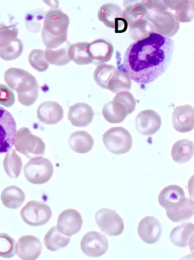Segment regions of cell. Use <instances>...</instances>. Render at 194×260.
I'll use <instances>...</instances> for the list:
<instances>
[{
  "label": "cell",
  "instance_id": "18",
  "mask_svg": "<svg viewBox=\"0 0 194 260\" xmlns=\"http://www.w3.org/2000/svg\"><path fill=\"white\" fill-rule=\"evenodd\" d=\"M166 214L174 222L185 221L193 215V201L185 197L166 209Z\"/></svg>",
  "mask_w": 194,
  "mask_h": 260
},
{
  "label": "cell",
  "instance_id": "42",
  "mask_svg": "<svg viewBox=\"0 0 194 260\" xmlns=\"http://www.w3.org/2000/svg\"><path fill=\"white\" fill-rule=\"evenodd\" d=\"M113 101L120 103L125 108L127 114L132 113L136 108V100L130 92L125 91L117 93Z\"/></svg>",
  "mask_w": 194,
  "mask_h": 260
},
{
  "label": "cell",
  "instance_id": "16",
  "mask_svg": "<svg viewBox=\"0 0 194 260\" xmlns=\"http://www.w3.org/2000/svg\"><path fill=\"white\" fill-rule=\"evenodd\" d=\"M172 122L176 131L186 133L191 131L194 126V110L189 105H181L174 109Z\"/></svg>",
  "mask_w": 194,
  "mask_h": 260
},
{
  "label": "cell",
  "instance_id": "10",
  "mask_svg": "<svg viewBox=\"0 0 194 260\" xmlns=\"http://www.w3.org/2000/svg\"><path fill=\"white\" fill-rule=\"evenodd\" d=\"M95 219L101 230L109 236H117L124 231V222L114 210L101 209L96 212Z\"/></svg>",
  "mask_w": 194,
  "mask_h": 260
},
{
  "label": "cell",
  "instance_id": "20",
  "mask_svg": "<svg viewBox=\"0 0 194 260\" xmlns=\"http://www.w3.org/2000/svg\"><path fill=\"white\" fill-rule=\"evenodd\" d=\"M40 121L47 124H55L60 121L64 116L62 106L57 102L47 101L42 103L37 111Z\"/></svg>",
  "mask_w": 194,
  "mask_h": 260
},
{
  "label": "cell",
  "instance_id": "36",
  "mask_svg": "<svg viewBox=\"0 0 194 260\" xmlns=\"http://www.w3.org/2000/svg\"><path fill=\"white\" fill-rule=\"evenodd\" d=\"M24 50V44L21 40L17 39L9 45L0 47V58L6 61L18 58Z\"/></svg>",
  "mask_w": 194,
  "mask_h": 260
},
{
  "label": "cell",
  "instance_id": "1",
  "mask_svg": "<svg viewBox=\"0 0 194 260\" xmlns=\"http://www.w3.org/2000/svg\"><path fill=\"white\" fill-rule=\"evenodd\" d=\"M174 50L171 38L153 33L145 39L135 41L125 52L123 63L118 69L126 72L131 80L141 84L151 83L168 68Z\"/></svg>",
  "mask_w": 194,
  "mask_h": 260
},
{
  "label": "cell",
  "instance_id": "34",
  "mask_svg": "<svg viewBox=\"0 0 194 260\" xmlns=\"http://www.w3.org/2000/svg\"><path fill=\"white\" fill-rule=\"evenodd\" d=\"M193 0L177 1L174 10L179 22L188 23L193 19Z\"/></svg>",
  "mask_w": 194,
  "mask_h": 260
},
{
  "label": "cell",
  "instance_id": "2",
  "mask_svg": "<svg viewBox=\"0 0 194 260\" xmlns=\"http://www.w3.org/2000/svg\"><path fill=\"white\" fill-rule=\"evenodd\" d=\"M9 86L17 91L18 101L27 107L33 105L39 96V86L36 77L26 71L12 68L5 73Z\"/></svg>",
  "mask_w": 194,
  "mask_h": 260
},
{
  "label": "cell",
  "instance_id": "26",
  "mask_svg": "<svg viewBox=\"0 0 194 260\" xmlns=\"http://www.w3.org/2000/svg\"><path fill=\"white\" fill-rule=\"evenodd\" d=\"M90 43L87 42L77 43L69 47L68 54L71 61L78 65H87L92 63L89 52Z\"/></svg>",
  "mask_w": 194,
  "mask_h": 260
},
{
  "label": "cell",
  "instance_id": "40",
  "mask_svg": "<svg viewBox=\"0 0 194 260\" xmlns=\"http://www.w3.org/2000/svg\"><path fill=\"white\" fill-rule=\"evenodd\" d=\"M19 31L15 25L0 24V47H5L17 39Z\"/></svg>",
  "mask_w": 194,
  "mask_h": 260
},
{
  "label": "cell",
  "instance_id": "27",
  "mask_svg": "<svg viewBox=\"0 0 194 260\" xmlns=\"http://www.w3.org/2000/svg\"><path fill=\"white\" fill-rule=\"evenodd\" d=\"M26 195L24 191L16 186L6 188L2 192L1 199L4 205L8 208L17 209L22 206Z\"/></svg>",
  "mask_w": 194,
  "mask_h": 260
},
{
  "label": "cell",
  "instance_id": "30",
  "mask_svg": "<svg viewBox=\"0 0 194 260\" xmlns=\"http://www.w3.org/2000/svg\"><path fill=\"white\" fill-rule=\"evenodd\" d=\"M70 240V237L63 236L58 231L57 227L54 226L45 235L44 242L48 250L56 251L67 246Z\"/></svg>",
  "mask_w": 194,
  "mask_h": 260
},
{
  "label": "cell",
  "instance_id": "21",
  "mask_svg": "<svg viewBox=\"0 0 194 260\" xmlns=\"http://www.w3.org/2000/svg\"><path fill=\"white\" fill-rule=\"evenodd\" d=\"M89 52L93 59L92 63L100 65L111 59L114 53V47L110 42L100 39L90 44Z\"/></svg>",
  "mask_w": 194,
  "mask_h": 260
},
{
  "label": "cell",
  "instance_id": "15",
  "mask_svg": "<svg viewBox=\"0 0 194 260\" xmlns=\"http://www.w3.org/2000/svg\"><path fill=\"white\" fill-rule=\"evenodd\" d=\"M43 245L41 240L33 235H25L18 240L16 252L22 259H37L41 254Z\"/></svg>",
  "mask_w": 194,
  "mask_h": 260
},
{
  "label": "cell",
  "instance_id": "44",
  "mask_svg": "<svg viewBox=\"0 0 194 260\" xmlns=\"http://www.w3.org/2000/svg\"><path fill=\"white\" fill-rule=\"evenodd\" d=\"M144 2L148 11L151 10L166 11L168 9L164 0V1H156V0L155 1H153V0L145 1L144 0Z\"/></svg>",
  "mask_w": 194,
  "mask_h": 260
},
{
  "label": "cell",
  "instance_id": "6",
  "mask_svg": "<svg viewBox=\"0 0 194 260\" xmlns=\"http://www.w3.org/2000/svg\"><path fill=\"white\" fill-rule=\"evenodd\" d=\"M54 173L52 163L43 157L33 158L25 166L24 173L27 180L34 184H44L52 178Z\"/></svg>",
  "mask_w": 194,
  "mask_h": 260
},
{
  "label": "cell",
  "instance_id": "24",
  "mask_svg": "<svg viewBox=\"0 0 194 260\" xmlns=\"http://www.w3.org/2000/svg\"><path fill=\"white\" fill-rule=\"evenodd\" d=\"M70 148L74 152L86 154L90 152L94 146L92 136L85 131H78L73 133L69 140Z\"/></svg>",
  "mask_w": 194,
  "mask_h": 260
},
{
  "label": "cell",
  "instance_id": "14",
  "mask_svg": "<svg viewBox=\"0 0 194 260\" xmlns=\"http://www.w3.org/2000/svg\"><path fill=\"white\" fill-rule=\"evenodd\" d=\"M135 124L138 132L141 135L144 136H152L160 128L161 117L152 110H145L136 116Z\"/></svg>",
  "mask_w": 194,
  "mask_h": 260
},
{
  "label": "cell",
  "instance_id": "22",
  "mask_svg": "<svg viewBox=\"0 0 194 260\" xmlns=\"http://www.w3.org/2000/svg\"><path fill=\"white\" fill-rule=\"evenodd\" d=\"M123 18L126 21L128 26L145 20L148 10L143 1H125Z\"/></svg>",
  "mask_w": 194,
  "mask_h": 260
},
{
  "label": "cell",
  "instance_id": "35",
  "mask_svg": "<svg viewBox=\"0 0 194 260\" xmlns=\"http://www.w3.org/2000/svg\"><path fill=\"white\" fill-rule=\"evenodd\" d=\"M129 32L131 38L136 41L145 39L154 33L152 26L146 19L130 26Z\"/></svg>",
  "mask_w": 194,
  "mask_h": 260
},
{
  "label": "cell",
  "instance_id": "3",
  "mask_svg": "<svg viewBox=\"0 0 194 260\" xmlns=\"http://www.w3.org/2000/svg\"><path fill=\"white\" fill-rule=\"evenodd\" d=\"M14 145L18 152L29 159L43 157L46 150V145L42 139L34 135L26 127H21L17 132Z\"/></svg>",
  "mask_w": 194,
  "mask_h": 260
},
{
  "label": "cell",
  "instance_id": "5",
  "mask_svg": "<svg viewBox=\"0 0 194 260\" xmlns=\"http://www.w3.org/2000/svg\"><path fill=\"white\" fill-rule=\"evenodd\" d=\"M103 141L106 149L115 155L126 153L131 149L133 145L130 133L121 126L109 129L103 135Z\"/></svg>",
  "mask_w": 194,
  "mask_h": 260
},
{
  "label": "cell",
  "instance_id": "11",
  "mask_svg": "<svg viewBox=\"0 0 194 260\" xmlns=\"http://www.w3.org/2000/svg\"><path fill=\"white\" fill-rule=\"evenodd\" d=\"M81 248L87 256L99 257L107 251L109 242L104 235L96 231H91L84 236L81 241Z\"/></svg>",
  "mask_w": 194,
  "mask_h": 260
},
{
  "label": "cell",
  "instance_id": "32",
  "mask_svg": "<svg viewBox=\"0 0 194 260\" xmlns=\"http://www.w3.org/2000/svg\"><path fill=\"white\" fill-rule=\"evenodd\" d=\"M132 81L124 71L117 69L108 85V89L114 93L129 91L132 87Z\"/></svg>",
  "mask_w": 194,
  "mask_h": 260
},
{
  "label": "cell",
  "instance_id": "7",
  "mask_svg": "<svg viewBox=\"0 0 194 260\" xmlns=\"http://www.w3.org/2000/svg\"><path fill=\"white\" fill-rule=\"evenodd\" d=\"M23 221L33 226L47 224L52 216L50 207L43 202L33 201L28 202L20 213Z\"/></svg>",
  "mask_w": 194,
  "mask_h": 260
},
{
  "label": "cell",
  "instance_id": "31",
  "mask_svg": "<svg viewBox=\"0 0 194 260\" xmlns=\"http://www.w3.org/2000/svg\"><path fill=\"white\" fill-rule=\"evenodd\" d=\"M4 169L7 175L13 179L19 177L23 169V162L15 150H11L4 161Z\"/></svg>",
  "mask_w": 194,
  "mask_h": 260
},
{
  "label": "cell",
  "instance_id": "9",
  "mask_svg": "<svg viewBox=\"0 0 194 260\" xmlns=\"http://www.w3.org/2000/svg\"><path fill=\"white\" fill-rule=\"evenodd\" d=\"M123 11L121 8L113 4L102 6L98 12L99 20L109 28L115 29L116 34L125 32L128 24L123 18Z\"/></svg>",
  "mask_w": 194,
  "mask_h": 260
},
{
  "label": "cell",
  "instance_id": "17",
  "mask_svg": "<svg viewBox=\"0 0 194 260\" xmlns=\"http://www.w3.org/2000/svg\"><path fill=\"white\" fill-rule=\"evenodd\" d=\"M138 233L145 243L152 244L159 241L162 234V227L156 218L148 216L140 221Z\"/></svg>",
  "mask_w": 194,
  "mask_h": 260
},
{
  "label": "cell",
  "instance_id": "19",
  "mask_svg": "<svg viewBox=\"0 0 194 260\" xmlns=\"http://www.w3.org/2000/svg\"><path fill=\"white\" fill-rule=\"evenodd\" d=\"M94 112L92 107L85 103L72 106L68 112V119L76 127H85L93 120Z\"/></svg>",
  "mask_w": 194,
  "mask_h": 260
},
{
  "label": "cell",
  "instance_id": "38",
  "mask_svg": "<svg viewBox=\"0 0 194 260\" xmlns=\"http://www.w3.org/2000/svg\"><path fill=\"white\" fill-rule=\"evenodd\" d=\"M28 59L32 68L39 72L46 71L50 66V63L46 58L44 50H33L30 53Z\"/></svg>",
  "mask_w": 194,
  "mask_h": 260
},
{
  "label": "cell",
  "instance_id": "39",
  "mask_svg": "<svg viewBox=\"0 0 194 260\" xmlns=\"http://www.w3.org/2000/svg\"><path fill=\"white\" fill-rule=\"evenodd\" d=\"M16 241L7 233H0V256L11 258L16 252Z\"/></svg>",
  "mask_w": 194,
  "mask_h": 260
},
{
  "label": "cell",
  "instance_id": "43",
  "mask_svg": "<svg viewBox=\"0 0 194 260\" xmlns=\"http://www.w3.org/2000/svg\"><path fill=\"white\" fill-rule=\"evenodd\" d=\"M15 101L13 90L5 84H0V105L9 108L13 106Z\"/></svg>",
  "mask_w": 194,
  "mask_h": 260
},
{
  "label": "cell",
  "instance_id": "29",
  "mask_svg": "<svg viewBox=\"0 0 194 260\" xmlns=\"http://www.w3.org/2000/svg\"><path fill=\"white\" fill-rule=\"evenodd\" d=\"M184 197V191L181 187L171 185L161 191L158 201L160 205L166 209Z\"/></svg>",
  "mask_w": 194,
  "mask_h": 260
},
{
  "label": "cell",
  "instance_id": "13",
  "mask_svg": "<svg viewBox=\"0 0 194 260\" xmlns=\"http://www.w3.org/2000/svg\"><path fill=\"white\" fill-rule=\"evenodd\" d=\"M83 220L79 212L69 209L61 212L57 220V229L63 235L71 237L82 229Z\"/></svg>",
  "mask_w": 194,
  "mask_h": 260
},
{
  "label": "cell",
  "instance_id": "28",
  "mask_svg": "<svg viewBox=\"0 0 194 260\" xmlns=\"http://www.w3.org/2000/svg\"><path fill=\"white\" fill-rule=\"evenodd\" d=\"M102 113L105 119L111 123H121L128 115L124 106L113 100L105 105Z\"/></svg>",
  "mask_w": 194,
  "mask_h": 260
},
{
  "label": "cell",
  "instance_id": "25",
  "mask_svg": "<svg viewBox=\"0 0 194 260\" xmlns=\"http://www.w3.org/2000/svg\"><path fill=\"white\" fill-rule=\"evenodd\" d=\"M193 143L186 139L176 142L171 150L173 160L176 163L181 164L189 161L193 155Z\"/></svg>",
  "mask_w": 194,
  "mask_h": 260
},
{
  "label": "cell",
  "instance_id": "37",
  "mask_svg": "<svg viewBox=\"0 0 194 260\" xmlns=\"http://www.w3.org/2000/svg\"><path fill=\"white\" fill-rule=\"evenodd\" d=\"M69 48H62L57 50L47 48L45 56L47 60L50 64L63 66L69 63L70 60L68 54Z\"/></svg>",
  "mask_w": 194,
  "mask_h": 260
},
{
  "label": "cell",
  "instance_id": "12",
  "mask_svg": "<svg viewBox=\"0 0 194 260\" xmlns=\"http://www.w3.org/2000/svg\"><path fill=\"white\" fill-rule=\"evenodd\" d=\"M69 16L62 11L53 9L46 14L43 29L48 33L58 36L68 32L70 25Z\"/></svg>",
  "mask_w": 194,
  "mask_h": 260
},
{
  "label": "cell",
  "instance_id": "4",
  "mask_svg": "<svg viewBox=\"0 0 194 260\" xmlns=\"http://www.w3.org/2000/svg\"><path fill=\"white\" fill-rule=\"evenodd\" d=\"M146 18L152 26L153 32L162 36L172 38L180 28V24L175 15L169 12L149 10Z\"/></svg>",
  "mask_w": 194,
  "mask_h": 260
},
{
  "label": "cell",
  "instance_id": "8",
  "mask_svg": "<svg viewBox=\"0 0 194 260\" xmlns=\"http://www.w3.org/2000/svg\"><path fill=\"white\" fill-rule=\"evenodd\" d=\"M17 134V123L8 110L0 107V154L13 148Z\"/></svg>",
  "mask_w": 194,
  "mask_h": 260
},
{
  "label": "cell",
  "instance_id": "41",
  "mask_svg": "<svg viewBox=\"0 0 194 260\" xmlns=\"http://www.w3.org/2000/svg\"><path fill=\"white\" fill-rule=\"evenodd\" d=\"M68 32L60 36H54L48 33L43 28L42 31V40L47 48L56 49L68 42Z\"/></svg>",
  "mask_w": 194,
  "mask_h": 260
},
{
  "label": "cell",
  "instance_id": "33",
  "mask_svg": "<svg viewBox=\"0 0 194 260\" xmlns=\"http://www.w3.org/2000/svg\"><path fill=\"white\" fill-rule=\"evenodd\" d=\"M117 69L111 64L106 63L97 66L94 74V79L97 84L104 89H108V85Z\"/></svg>",
  "mask_w": 194,
  "mask_h": 260
},
{
  "label": "cell",
  "instance_id": "23",
  "mask_svg": "<svg viewBox=\"0 0 194 260\" xmlns=\"http://www.w3.org/2000/svg\"><path fill=\"white\" fill-rule=\"evenodd\" d=\"M193 232V223H184L172 230L170 234V239L174 245L180 247H186L191 244Z\"/></svg>",
  "mask_w": 194,
  "mask_h": 260
}]
</instances>
